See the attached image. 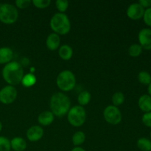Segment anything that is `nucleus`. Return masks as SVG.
I'll list each match as a JSON object with an SVG mask.
<instances>
[{
	"label": "nucleus",
	"instance_id": "nucleus-18",
	"mask_svg": "<svg viewBox=\"0 0 151 151\" xmlns=\"http://www.w3.org/2000/svg\"><path fill=\"white\" fill-rule=\"evenodd\" d=\"M137 147L142 151H151V140L147 138L139 139L137 141Z\"/></svg>",
	"mask_w": 151,
	"mask_h": 151
},
{
	"label": "nucleus",
	"instance_id": "nucleus-8",
	"mask_svg": "<svg viewBox=\"0 0 151 151\" xmlns=\"http://www.w3.org/2000/svg\"><path fill=\"white\" fill-rule=\"evenodd\" d=\"M17 97V90L13 86H6L0 90V102L8 105L13 103Z\"/></svg>",
	"mask_w": 151,
	"mask_h": 151
},
{
	"label": "nucleus",
	"instance_id": "nucleus-10",
	"mask_svg": "<svg viewBox=\"0 0 151 151\" xmlns=\"http://www.w3.org/2000/svg\"><path fill=\"white\" fill-rule=\"evenodd\" d=\"M138 39L142 49L151 50V29L144 28L139 32Z\"/></svg>",
	"mask_w": 151,
	"mask_h": 151
},
{
	"label": "nucleus",
	"instance_id": "nucleus-29",
	"mask_svg": "<svg viewBox=\"0 0 151 151\" xmlns=\"http://www.w3.org/2000/svg\"><path fill=\"white\" fill-rule=\"evenodd\" d=\"M142 121L145 125L151 128V111L144 114L142 118Z\"/></svg>",
	"mask_w": 151,
	"mask_h": 151
},
{
	"label": "nucleus",
	"instance_id": "nucleus-1",
	"mask_svg": "<svg viewBox=\"0 0 151 151\" xmlns=\"http://www.w3.org/2000/svg\"><path fill=\"white\" fill-rule=\"evenodd\" d=\"M2 77L10 86L18 85L22 83L24 77L22 66L16 61H10L3 68Z\"/></svg>",
	"mask_w": 151,
	"mask_h": 151
},
{
	"label": "nucleus",
	"instance_id": "nucleus-16",
	"mask_svg": "<svg viewBox=\"0 0 151 151\" xmlns=\"http://www.w3.org/2000/svg\"><path fill=\"white\" fill-rule=\"evenodd\" d=\"M10 147L14 151H24L27 147V142L21 137H16L10 141Z\"/></svg>",
	"mask_w": 151,
	"mask_h": 151
},
{
	"label": "nucleus",
	"instance_id": "nucleus-32",
	"mask_svg": "<svg viewBox=\"0 0 151 151\" xmlns=\"http://www.w3.org/2000/svg\"><path fill=\"white\" fill-rule=\"evenodd\" d=\"M71 151H86L84 150L83 148L82 147H74Z\"/></svg>",
	"mask_w": 151,
	"mask_h": 151
},
{
	"label": "nucleus",
	"instance_id": "nucleus-25",
	"mask_svg": "<svg viewBox=\"0 0 151 151\" xmlns=\"http://www.w3.org/2000/svg\"><path fill=\"white\" fill-rule=\"evenodd\" d=\"M10 141L7 138L0 137V151H10Z\"/></svg>",
	"mask_w": 151,
	"mask_h": 151
},
{
	"label": "nucleus",
	"instance_id": "nucleus-7",
	"mask_svg": "<svg viewBox=\"0 0 151 151\" xmlns=\"http://www.w3.org/2000/svg\"><path fill=\"white\" fill-rule=\"evenodd\" d=\"M103 116L105 120L111 125H117L122 121V114L114 106H107L103 111Z\"/></svg>",
	"mask_w": 151,
	"mask_h": 151
},
{
	"label": "nucleus",
	"instance_id": "nucleus-20",
	"mask_svg": "<svg viewBox=\"0 0 151 151\" xmlns=\"http://www.w3.org/2000/svg\"><path fill=\"white\" fill-rule=\"evenodd\" d=\"M91 94L87 91H83L81 92L78 95V100L79 104L81 106H86L91 100Z\"/></svg>",
	"mask_w": 151,
	"mask_h": 151
},
{
	"label": "nucleus",
	"instance_id": "nucleus-6",
	"mask_svg": "<svg viewBox=\"0 0 151 151\" xmlns=\"http://www.w3.org/2000/svg\"><path fill=\"white\" fill-rule=\"evenodd\" d=\"M68 121L74 127H80L84 124L86 119V112L81 106H75L68 112Z\"/></svg>",
	"mask_w": 151,
	"mask_h": 151
},
{
	"label": "nucleus",
	"instance_id": "nucleus-4",
	"mask_svg": "<svg viewBox=\"0 0 151 151\" xmlns=\"http://www.w3.org/2000/svg\"><path fill=\"white\" fill-rule=\"evenodd\" d=\"M56 83L61 91H69L73 89L76 84L75 75L69 70L62 71L58 75Z\"/></svg>",
	"mask_w": 151,
	"mask_h": 151
},
{
	"label": "nucleus",
	"instance_id": "nucleus-31",
	"mask_svg": "<svg viewBox=\"0 0 151 151\" xmlns=\"http://www.w3.org/2000/svg\"><path fill=\"white\" fill-rule=\"evenodd\" d=\"M139 4L144 8H149L151 7V0H139Z\"/></svg>",
	"mask_w": 151,
	"mask_h": 151
},
{
	"label": "nucleus",
	"instance_id": "nucleus-9",
	"mask_svg": "<svg viewBox=\"0 0 151 151\" xmlns=\"http://www.w3.org/2000/svg\"><path fill=\"white\" fill-rule=\"evenodd\" d=\"M145 8L139 3H133L128 7L127 10V16L133 20H138L144 16Z\"/></svg>",
	"mask_w": 151,
	"mask_h": 151
},
{
	"label": "nucleus",
	"instance_id": "nucleus-30",
	"mask_svg": "<svg viewBox=\"0 0 151 151\" xmlns=\"http://www.w3.org/2000/svg\"><path fill=\"white\" fill-rule=\"evenodd\" d=\"M30 0H17L16 1V7L20 9L27 8L30 4Z\"/></svg>",
	"mask_w": 151,
	"mask_h": 151
},
{
	"label": "nucleus",
	"instance_id": "nucleus-12",
	"mask_svg": "<svg viewBox=\"0 0 151 151\" xmlns=\"http://www.w3.org/2000/svg\"><path fill=\"white\" fill-rule=\"evenodd\" d=\"M60 37L56 33H51L48 35L46 41V44H47V48L50 50L54 51L56 50L60 46Z\"/></svg>",
	"mask_w": 151,
	"mask_h": 151
},
{
	"label": "nucleus",
	"instance_id": "nucleus-21",
	"mask_svg": "<svg viewBox=\"0 0 151 151\" xmlns=\"http://www.w3.org/2000/svg\"><path fill=\"white\" fill-rule=\"evenodd\" d=\"M35 82H36V78H35V75L30 73L24 75L22 81V84L25 87L32 86L33 85H35Z\"/></svg>",
	"mask_w": 151,
	"mask_h": 151
},
{
	"label": "nucleus",
	"instance_id": "nucleus-13",
	"mask_svg": "<svg viewBox=\"0 0 151 151\" xmlns=\"http://www.w3.org/2000/svg\"><path fill=\"white\" fill-rule=\"evenodd\" d=\"M138 106L142 111L147 113L151 111V97L149 94H143L138 100Z\"/></svg>",
	"mask_w": 151,
	"mask_h": 151
},
{
	"label": "nucleus",
	"instance_id": "nucleus-22",
	"mask_svg": "<svg viewBox=\"0 0 151 151\" xmlns=\"http://www.w3.org/2000/svg\"><path fill=\"white\" fill-rule=\"evenodd\" d=\"M138 80L142 84L149 85L151 83V75L146 71H142L138 75Z\"/></svg>",
	"mask_w": 151,
	"mask_h": 151
},
{
	"label": "nucleus",
	"instance_id": "nucleus-14",
	"mask_svg": "<svg viewBox=\"0 0 151 151\" xmlns=\"http://www.w3.org/2000/svg\"><path fill=\"white\" fill-rule=\"evenodd\" d=\"M13 57V50L8 47L0 48V64L8 63L11 61Z\"/></svg>",
	"mask_w": 151,
	"mask_h": 151
},
{
	"label": "nucleus",
	"instance_id": "nucleus-24",
	"mask_svg": "<svg viewBox=\"0 0 151 151\" xmlns=\"http://www.w3.org/2000/svg\"><path fill=\"white\" fill-rule=\"evenodd\" d=\"M124 101H125V96H124L123 93L116 92L114 94L113 97H112V102H113L114 106L117 107V106L122 105Z\"/></svg>",
	"mask_w": 151,
	"mask_h": 151
},
{
	"label": "nucleus",
	"instance_id": "nucleus-15",
	"mask_svg": "<svg viewBox=\"0 0 151 151\" xmlns=\"http://www.w3.org/2000/svg\"><path fill=\"white\" fill-rule=\"evenodd\" d=\"M38 121L41 125H44V126L50 125L54 121V114L49 111H43L38 116Z\"/></svg>",
	"mask_w": 151,
	"mask_h": 151
},
{
	"label": "nucleus",
	"instance_id": "nucleus-35",
	"mask_svg": "<svg viewBox=\"0 0 151 151\" xmlns=\"http://www.w3.org/2000/svg\"><path fill=\"white\" fill-rule=\"evenodd\" d=\"M150 138H151V132H150Z\"/></svg>",
	"mask_w": 151,
	"mask_h": 151
},
{
	"label": "nucleus",
	"instance_id": "nucleus-28",
	"mask_svg": "<svg viewBox=\"0 0 151 151\" xmlns=\"http://www.w3.org/2000/svg\"><path fill=\"white\" fill-rule=\"evenodd\" d=\"M142 18L143 19H144L145 23L147 26L151 27V7L145 10L144 16H143Z\"/></svg>",
	"mask_w": 151,
	"mask_h": 151
},
{
	"label": "nucleus",
	"instance_id": "nucleus-2",
	"mask_svg": "<svg viewBox=\"0 0 151 151\" xmlns=\"http://www.w3.org/2000/svg\"><path fill=\"white\" fill-rule=\"evenodd\" d=\"M69 98L61 92L53 94L50 99V109L54 116L62 117L68 114L70 109Z\"/></svg>",
	"mask_w": 151,
	"mask_h": 151
},
{
	"label": "nucleus",
	"instance_id": "nucleus-27",
	"mask_svg": "<svg viewBox=\"0 0 151 151\" xmlns=\"http://www.w3.org/2000/svg\"><path fill=\"white\" fill-rule=\"evenodd\" d=\"M51 3L50 0H33L32 1V4L34 6L37 7V8L44 9L48 7Z\"/></svg>",
	"mask_w": 151,
	"mask_h": 151
},
{
	"label": "nucleus",
	"instance_id": "nucleus-5",
	"mask_svg": "<svg viewBox=\"0 0 151 151\" xmlns=\"http://www.w3.org/2000/svg\"><path fill=\"white\" fill-rule=\"evenodd\" d=\"M19 17V12L16 7L10 4H0V21L6 24L15 23Z\"/></svg>",
	"mask_w": 151,
	"mask_h": 151
},
{
	"label": "nucleus",
	"instance_id": "nucleus-26",
	"mask_svg": "<svg viewBox=\"0 0 151 151\" xmlns=\"http://www.w3.org/2000/svg\"><path fill=\"white\" fill-rule=\"evenodd\" d=\"M55 5L58 10L61 13H63L69 7V1L66 0H57L55 1Z\"/></svg>",
	"mask_w": 151,
	"mask_h": 151
},
{
	"label": "nucleus",
	"instance_id": "nucleus-33",
	"mask_svg": "<svg viewBox=\"0 0 151 151\" xmlns=\"http://www.w3.org/2000/svg\"><path fill=\"white\" fill-rule=\"evenodd\" d=\"M147 91L149 93V95L151 97V83L148 85V88H147Z\"/></svg>",
	"mask_w": 151,
	"mask_h": 151
},
{
	"label": "nucleus",
	"instance_id": "nucleus-34",
	"mask_svg": "<svg viewBox=\"0 0 151 151\" xmlns=\"http://www.w3.org/2000/svg\"><path fill=\"white\" fill-rule=\"evenodd\" d=\"M1 129H2V124H1V121H0V132H1Z\"/></svg>",
	"mask_w": 151,
	"mask_h": 151
},
{
	"label": "nucleus",
	"instance_id": "nucleus-23",
	"mask_svg": "<svg viewBox=\"0 0 151 151\" xmlns=\"http://www.w3.org/2000/svg\"><path fill=\"white\" fill-rule=\"evenodd\" d=\"M142 52V47L140 44H132L128 49V53L131 57H138Z\"/></svg>",
	"mask_w": 151,
	"mask_h": 151
},
{
	"label": "nucleus",
	"instance_id": "nucleus-19",
	"mask_svg": "<svg viewBox=\"0 0 151 151\" xmlns=\"http://www.w3.org/2000/svg\"><path fill=\"white\" fill-rule=\"evenodd\" d=\"M86 140V135L82 131H78L72 137V142L74 145L79 146L83 144Z\"/></svg>",
	"mask_w": 151,
	"mask_h": 151
},
{
	"label": "nucleus",
	"instance_id": "nucleus-3",
	"mask_svg": "<svg viewBox=\"0 0 151 151\" xmlns=\"http://www.w3.org/2000/svg\"><path fill=\"white\" fill-rule=\"evenodd\" d=\"M50 27L55 33L58 35H66L70 30V21L64 13H55L50 20Z\"/></svg>",
	"mask_w": 151,
	"mask_h": 151
},
{
	"label": "nucleus",
	"instance_id": "nucleus-17",
	"mask_svg": "<svg viewBox=\"0 0 151 151\" xmlns=\"http://www.w3.org/2000/svg\"><path fill=\"white\" fill-rule=\"evenodd\" d=\"M58 54L60 58H62L64 60H68L71 59L73 55V50H72V47L69 45H65L61 46L59 48L58 50Z\"/></svg>",
	"mask_w": 151,
	"mask_h": 151
},
{
	"label": "nucleus",
	"instance_id": "nucleus-11",
	"mask_svg": "<svg viewBox=\"0 0 151 151\" xmlns=\"http://www.w3.org/2000/svg\"><path fill=\"white\" fill-rule=\"evenodd\" d=\"M44 135V130L38 125H35L27 131V137L30 142H37L41 139Z\"/></svg>",
	"mask_w": 151,
	"mask_h": 151
}]
</instances>
